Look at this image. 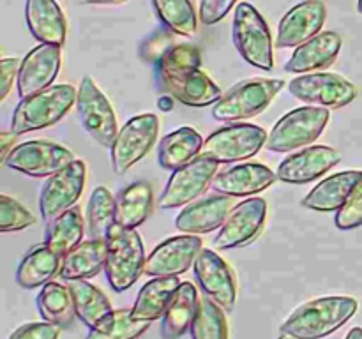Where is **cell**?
Wrapping results in <instances>:
<instances>
[{
	"label": "cell",
	"instance_id": "6da1fadb",
	"mask_svg": "<svg viewBox=\"0 0 362 339\" xmlns=\"http://www.w3.org/2000/svg\"><path fill=\"white\" fill-rule=\"evenodd\" d=\"M200 52L191 44H168L156 59L159 81L172 97L186 106L216 105L223 92L200 67Z\"/></svg>",
	"mask_w": 362,
	"mask_h": 339
},
{
	"label": "cell",
	"instance_id": "7a4b0ae2",
	"mask_svg": "<svg viewBox=\"0 0 362 339\" xmlns=\"http://www.w3.org/2000/svg\"><path fill=\"white\" fill-rule=\"evenodd\" d=\"M357 300L327 295L304 302L281 323V334L293 339H324L341 328L357 313Z\"/></svg>",
	"mask_w": 362,
	"mask_h": 339
},
{
	"label": "cell",
	"instance_id": "3957f363",
	"mask_svg": "<svg viewBox=\"0 0 362 339\" xmlns=\"http://www.w3.org/2000/svg\"><path fill=\"white\" fill-rule=\"evenodd\" d=\"M78 88L69 83H57L34 95L21 99L14 108L11 119V131L16 134L46 129L64 119L67 112L76 105Z\"/></svg>",
	"mask_w": 362,
	"mask_h": 339
},
{
	"label": "cell",
	"instance_id": "277c9868",
	"mask_svg": "<svg viewBox=\"0 0 362 339\" xmlns=\"http://www.w3.org/2000/svg\"><path fill=\"white\" fill-rule=\"evenodd\" d=\"M232 37L239 55L262 71L274 69V42L257 7L240 2L233 14Z\"/></svg>",
	"mask_w": 362,
	"mask_h": 339
},
{
	"label": "cell",
	"instance_id": "5b68a950",
	"mask_svg": "<svg viewBox=\"0 0 362 339\" xmlns=\"http://www.w3.org/2000/svg\"><path fill=\"white\" fill-rule=\"evenodd\" d=\"M331 113L324 106H300L290 109L274 124L265 147L271 152L288 154L318 140L329 124Z\"/></svg>",
	"mask_w": 362,
	"mask_h": 339
},
{
	"label": "cell",
	"instance_id": "8992f818",
	"mask_svg": "<svg viewBox=\"0 0 362 339\" xmlns=\"http://www.w3.org/2000/svg\"><path fill=\"white\" fill-rule=\"evenodd\" d=\"M145 246L136 230L115 226L108 239L105 274L115 292H126L145 274Z\"/></svg>",
	"mask_w": 362,
	"mask_h": 339
},
{
	"label": "cell",
	"instance_id": "52a82bcc",
	"mask_svg": "<svg viewBox=\"0 0 362 339\" xmlns=\"http://www.w3.org/2000/svg\"><path fill=\"white\" fill-rule=\"evenodd\" d=\"M285 81L269 78H250L240 81L221 95L212 108V117L221 122H239L260 115L278 95Z\"/></svg>",
	"mask_w": 362,
	"mask_h": 339
},
{
	"label": "cell",
	"instance_id": "ba28073f",
	"mask_svg": "<svg viewBox=\"0 0 362 339\" xmlns=\"http://www.w3.org/2000/svg\"><path fill=\"white\" fill-rule=\"evenodd\" d=\"M159 119L154 113H141L127 120L117 133L110 147L112 168L117 175H124L138 161L148 154L158 140Z\"/></svg>",
	"mask_w": 362,
	"mask_h": 339
},
{
	"label": "cell",
	"instance_id": "9c48e42d",
	"mask_svg": "<svg viewBox=\"0 0 362 339\" xmlns=\"http://www.w3.org/2000/svg\"><path fill=\"white\" fill-rule=\"evenodd\" d=\"M267 143V133L264 127L255 124L235 122L219 127L209 134L204 141L202 155L214 159L216 162H235L250 159Z\"/></svg>",
	"mask_w": 362,
	"mask_h": 339
},
{
	"label": "cell",
	"instance_id": "30bf717a",
	"mask_svg": "<svg viewBox=\"0 0 362 339\" xmlns=\"http://www.w3.org/2000/svg\"><path fill=\"white\" fill-rule=\"evenodd\" d=\"M76 108L81 127L94 138L95 143L106 148L112 147L119 133L115 109L90 76H85L78 87Z\"/></svg>",
	"mask_w": 362,
	"mask_h": 339
},
{
	"label": "cell",
	"instance_id": "8fae6325",
	"mask_svg": "<svg viewBox=\"0 0 362 339\" xmlns=\"http://www.w3.org/2000/svg\"><path fill=\"white\" fill-rule=\"evenodd\" d=\"M218 165L214 159L197 155L193 161L180 166L170 177L165 191L159 198V208L163 210H173V208L184 207L197 200L200 194L205 193L212 184L214 177L218 175Z\"/></svg>",
	"mask_w": 362,
	"mask_h": 339
},
{
	"label": "cell",
	"instance_id": "7c38bea8",
	"mask_svg": "<svg viewBox=\"0 0 362 339\" xmlns=\"http://www.w3.org/2000/svg\"><path fill=\"white\" fill-rule=\"evenodd\" d=\"M288 90L293 97L324 108H343L357 97V87L352 81L325 71L293 78L288 83Z\"/></svg>",
	"mask_w": 362,
	"mask_h": 339
},
{
	"label": "cell",
	"instance_id": "4fadbf2b",
	"mask_svg": "<svg viewBox=\"0 0 362 339\" xmlns=\"http://www.w3.org/2000/svg\"><path fill=\"white\" fill-rule=\"evenodd\" d=\"M74 161L69 148L48 140H30L18 143L4 165L28 177H52Z\"/></svg>",
	"mask_w": 362,
	"mask_h": 339
},
{
	"label": "cell",
	"instance_id": "5bb4252c",
	"mask_svg": "<svg viewBox=\"0 0 362 339\" xmlns=\"http://www.w3.org/2000/svg\"><path fill=\"white\" fill-rule=\"evenodd\" d=\"M267 218V201L264 198H247L232 208L214 239L218 249H235L250 246L258 239Z\"/></svg>",
	"mask_w": 362,
	"mask_h": 339
},
{
	"label": "cell",
	"instance_id": "9a60e30c",
	"mask_svg": "<svg viewBox=\"0 0 362 339\" xmlns=\"http://www.w3.org/2000/svg\"><path fill=\"white\" fill-rule=\"evenodd\" d=\"M87 180V166L80 159H74L71 165L49 177L42 186L39 208L45 219H53L67 208L74 207L81 196Z\"/></svg>",
	"mask_w": 362,
	"mask_h": 339
},
{
	"label": "cell",
	"instance_id": "2e32d148",
	"mask_svg": "<svg viewBox=\"0 0 362 339\" xmlns=\"http://www.w3.org/2000/svg\"><path fill=\"white\" fill-rule=\"evenodd\" d=\"M202 239L198 235H177L163 240L151 251L145 261V274L151 278L179 275L194 265L200 254Z\"/></svg>",
	"mask_w": 362,
	"mask_h": 339
},
{
	"label": "cell",
	"instance_id": "e0dca14e",
	"mask_svg": "<svg viewBox=\"0 0 362 339\" xmlns=\"http://www.w3.org/2000/svg\"><path fill=\"white\" fill-rule=\"evenodd\" d=\"M193 268L205 295L225 311H232L237 302V281L232 267L216 251L202 249Z\"/></svg>",
	"mask_w": 362,
	"mask_h": 339
},
{
	"label": "cell",
	"instance_id": "ac0fdd59",
	"mask_svg": "<svg viewBox=\"0 0 362 339\" xmlns=\"http://www.w3.org/2000/svg\"><path fill=\"white\" fill-rule=\"evenodd\" d=\"M341 161V154L336 148L325 145H311L293 154L286 155L279 162L276 175L285 184H310L324 177L331 168Z\"/></svg>",
	"mask_w": 362,
	"mask_h": 339
},
{
	"label": "cell",
	"instance_id": "d6986e66",
	"mask_svg": "<svg viewBox=\"0 0 362 339\" xmlns=\"http://www.w3.org/2000/svg\"><path fill=\"white\" fill-rule=\"evenodd\" d=\"M60 64H62L60 46L45 44V42L35 46L21 59L20 73L16 78L18 95L25 99L52 87L55 78L59 76Z\"/></svg>",
	"mask_w": 362,
	"mask_h": 339
},
{
	"label": "cell",
	"instance_id": "ffe728a7",
	"mask_svg": "<svg viewBox=\"0 0 362 339\" xmlns=\"http://www.w3.org/2000/svg\"><path fill=\"white\" fill-rule=\"evenodd\" d=\"M327 20V7L322 0H304L281 18L276 35L279 48H297L318 35Z\"/></svg>",
	"mask_w": 362,
	"mask_h": 339
},
{
	"label": "cell",
	"instance_id": "44dd1931",
	"mask_svg": "<svg viewBox=\"0 0 362 339\" xmlns=\"http://www.w3.org/2000/svg\"><path fill=\"white\" fill-rule=\"evenodd\" d=\"M232 212V196L226 194H209L198 198L182 208L175 219L179 232L187 235H202L221 228Z\"/></svg>",
	"mask_w": 362,
	"mask_h": 339
},
{
	"label": "cell",
	"instance_id": "7402d4cb",
	"mask_svg": "<svg viewBox=\"0 0 362 339\" xmlns=\"http://www.w3.org/2000/svg\"><path fill=\"white\" fill-rule=\"evenodd\" d=\"M278 179L271 168L260 162H243L219 172L212 180V189L232 198L255 196L274 184Z\"/></svg>",
	"mask_w": 362,
	"mask_h": 339
},
{
	"label": "cell",
	"instance_id": "603a6c76",
	"mask_svg": "<svg viewBox=\"0 0 362 339\" xmlns=\"http://www.w3.org/2000/svg\"><path fill=\"white\" fill-rule=\"evenodd\" d=\"M362 186V170H346L325 177L306 196L303 207L315 212H338Z\"/></svg>",
	"mask_w": 362,
	"mask_h": 339
},
{
	"label": "cell",
	"instance_id": "cb8c5ba5",
	"mask_svg": "<svg viewBox=\"0 0 362 339\" xmlns=\"http://www.w3.org/2000/svg\"><path fill=\"white\" fill-rule=\"evenodd\" d=\"M343 41L336 32H320L304 44L297 46L296 52L285 64L286 73L306 74L313 71L327 69L341 52Z\"/></svg>",
	"mask_w": 362,
	"mask_h": 339
},
{
	"label": "cell",
	"instance_id": "d4e9b609",
	"mask_svg": "<svg viewBox=\"0 0 362 339\" xmlns=\"http://www.w3.org/2000/svg\"><path fill=\"white\" fill-rule=\"evenodd\" d=\"M25 20L37 41L57 46H62L66 41V16L57 0H27Z\"/></svg>",
	"mask_w": 362,
	"mask_h": 339
},
{
	"label": "cell",
	"instance_id": "484cf974",
	"mask_svg": "<svg viewBox=\"0 0 362 339\" xmlns=\"http://www.w3.org/2000/svg\"><path fill=\"white\" fill-rule=\"evenodd\" d=\"M106 254H108V240H83L62 258L60 278L66 281L94 278L105 270Z\"/></svg>",
	"mask_w": 362,
	"mask_h": 339
},
{
	"label": "cell",
	"instance_id": "4316f807",
	"mask_svg": "<svg viewBox=\"0 0 362 339\" xmlns=\"http://www.w3.org/2000/svg\"><path fill=\"white\" fill-rule=\"evenodd\" d=\"M204 138L197 129L189 126H182L179 129L166 134L158 147V161L163 170L175 172L180 166L193 161L197 155L202 154L204 148Z\"/></svg>",
	"mask_w": 362,
	"mask_h": 339
},
{
	"label": "cell",
	"instance_id": "83f0119b",
	"mask_svg": "<svg viewBox=\"0 0 362 339\" xmlns=\"http://www.w3.org/2000/svg\"><path fill=\"white\" fill-rule=\"evenodd\" d=\"M62 268V256L49 249L46 244L34 246L16 268V282L21 288H37L52 281Z\"/></svg>",
	"mask_w": 362,
	"mask_h": 339
},
{
	"label": "cell",
	"instance_id": "f1b7e54d",
	"mask_svg": "<svg viewBox=\"0 0 362 339\" xmlns=\"http://www.w3.org/2000/svg\"><path fill=\"white\" fill-rule=\"evenodd\" d=\"M117 210L115 221L119 228L136 230L138 226L144 225L152 212L154 205V196H152V186L148 182L129 184L115 198Z\"/></svg>",
	"mask_w": 362,
	"mask_h": 339
},
{
	"label": "cell",
	"instance_id": "f546056e",
	"mask_svg": "<svg viewBox=\"0 0 362 339\" xmlns=\"http://www.w3.org/2000/svg\"><path fill=\"white\" fill-rule=\"evenodd\" d=\"M180 282L177 275H168V278H152L151 281L145 282L138 292L136 300L133 306V316L141 321H156L165 316L166 307L172 300L173 293L179 290Z\"/></svg>",
	"mask_w": 362,
	"mask_h": 339
},
{
	"label": "cell",
	"instance_id": "4dcf8cb0",
	"mask_svg": "<svg viewBox=\"0 0 362 339\" xmlns=\"http://www.w3.org/2000/svg\"><path fill=\"white\" fill-rule=\"evenodd\" d=\"M198 292L193 282H180L179 290L173 293L166 313L163 316L161 334L165 339H179L191 328L198 309Z\"/></svg>",
	"mask_w": 362,
	"mask_h": 339
},
{
	"label": "cell",
	"instance_id": "1f68e13d",
	"mask_svg": "<svg viewBox=\"0 0 362 339\" xmlns=\"http://www.w3.org/2000/svg\"><path fill=\"white\" fill-rule=\"evenodd\" d=\"M85 221L81 208L78 205L67 208L57 218L49 219L48 228H46L45 244L49 249L55 251L60 256H66L71 249L83 242Z\"/></svg>",
	"mask_w": 362,
	"mask_h": 339
},
{
	"label": "cell",
	"instance_id": "d6a6232c",
	"mask_svg": "<svg viewBox=\"0 0 362 339\" xmlns=\"http://www.w3.org/2000/svg\"><path fill=\"white\" fill-rule=\"evenodd\" d=\"M71 295H73L74 313L76 316L87 325L88 328L95 327L106 314L113 311L112 302L105 292L88 282L87 279H74V281L67 282Z\"/></svg>",
	"mask_w": 362,
	"mask_h": 339
},
{
	"label": "cell",
	"instance_id": "836d02e7",
	"mask_svg": "<svg viewBox=\"0 0 362 339\" xmlns=\"http://www.w3.org/2000/svg\"><path fill=\"white\" fill-rule=\"evenodd\" d=\"M37 307L42 320L60 327L71 325L76 316L69 288L57 281H49L42 286L37 295Z\"/></svg>",
	"mask_w": 362,
	"mask_h": 339
},
{
	"label": "cell",
	"instance_id": "e575fe53",
	"mask_svg": "<svg viewBox=\"0 0 362 339\" xmlns=\"http://www.w3.org/2000/svg\"><path fill=\"white\" fill-rule=\"evenodd\" d=\"M117 203L113 194L105 186L92 191L87 203V230L90 239L108 240L115 230Z\"/></svg>",
	"mask_w": 362,
	"mask_h": 339
},
{
	"label": "cell",
	"instance_id": "d590c367",
	"mask_svg": "<svg viewBox=\"0 0 362 339\" xmlns=\"http://www.w3.org/2000/svg\"><path fill=\"white\" fill-rule=\"evenodd\" d=\"M161 23L173 34L193 37L198 30V14L193 0H152Z\"/></svg>",
	"mask_w": 362,
	"mask_h": 339
},
{
	"label": "cell",
	"instance_id": "8d00e7d4",
	"mask_svg": "<svg viewBox=\"0 0 362 339\" xmlns=\"http://www.w3.org/2000/svg\"><path fill=\"white\" fill-rule=\"evenodd\" d=\"M148 328V321L136 320L131 309H117L106 314L85 339H136Z\"/></svg>",
	"mask_w": 362,
	"mask_h": 339
},
{
	"label": "cell",
	"instance_id": "74e56055",
	"mask_svg": "<svg viewBox=\"0 0 362 339\" xmlns=\"http://www.w3.org/2000/svg\"><path fill=\"white\" fill-rule=\"evenodd\" d=\"M189 332L193 339H228V321H226L225 309L211 297H200Z\"/></svg>",
	"mask_w": 362,
	"mask_h": 339
},
{
	"label": "cell",
	"instance_id": "f35d334b",
	"mask_svg": "<svg viewBox=\"0 0 362 339\" xmlns=\"http://www.w3.org/2000/svg\"><path fill=\"white\" fill-rule=\"evenodd\" d=\"M35 222V218L30 210L23 207L14 198L2 194L0 196V232H18L25 230Z\"/></svg>",
	"mask_w": 362,
	"mask_h": 339
},
{
	"label": "cell",
	"instance_id": "ab89813d",
	"mask_svg": "<svg viewBox=\"0 0 362 339\" xmlns=\"http://www.w3.org/2000/svg\"><path fill=\"white\" fill-rule=\"evenodd\" d=\"M334 222L339 230H354L362 226V186L352 194L345 207L336 212Z\"/></svg>",
	"mask_w": 362,
	"mask_h": 339
},
{
	"label": "cell",
	"instance_id": "60d3db41",
	"mask_svg": "<svg viewBox=\"0 0 362 339\" xmlns=\"http://www.w3.org/2000/svg\"><path fill=\"white\" fill-rule=\"evenodd\" d=\"M237 0H200V11H198V18L204 25L212 27L218 25L226 18V14L233 9Z\"/></svg>",
	"mask_w": 362,
	"mask_h": 339
},
{
	"label": "cell",
	"instance_id": "b9f144b4",
	"mask_svg": "<svg viewBox=\"0 0 362 339\" xmlns=\"http://www.w3.org/2000/svg\"><path fill=\"white\" fill-rule=\"evenodd\" d=\"M60 325L49 321H32L18 327L9 339H59Z\"/></svg>",
	"mask_w": 362,
	"mask_h": 339
},
{
	"label": "cell",
	"instance_id": "7bdbcfd3",
	"mask_svg": "<svg viewBox=\"0 0 362 339\" xmlns=\"http://www.w3.org/2000/svg\"><path fill=\"white\" fill-rule=\"evenodd\" d=\"M21 59L16 56H7L0 62V99H6L14 85V78L20 73Z\"/></svg>",
	"mask_w": 362,
	"mask_h": 339
},
{
	"label": "cell",
	"instance_id": "ee69618b",
	"mask_svg": "<svg viewBox=\"0 0 362 339\" xmlns=\"http://www.w3.org/2000/svg\"><path fill=\"white\" fill-rule=\"evenodd\" d=\"M16 133H2L0 134V161H6V157L9 155V152L16 147Z\"/></svg>",
	"mask_w": 362,
	"mask_h": 339
},
{
	"label": "cell",
	"instance_id": "f6af8a7d",
	"mask_svg": "<svg viewBox=\"0 0 362 339\" xmlns=\"http://www.w3.org/2000/svg\"><path fill=\"white\" fill-rule=\"evenodd\" d=\"M172 106H173V102H172V99L170 97H161L159 99V108L163 109V112H170V109H172Z\"/></svg>",
	"mask_w": 362,
	"mask_h": 339
},
{
	"label": "cell",
	"instance_id": "bcb514c9",
	"mask_svg": "<svg viewBox=\"0 0 362 339\" xmlns=\"http://www.w3.org/2000/svg\"><path fill=\"white\" fill-rule=\"evenodd\" d=\"M81 4H94V6H99V4H120L126 2V0H80Z\"/></svg>",
	"mask_w": 362,
	"mask_h": 339
},
{
	"label": "cell",
	"instance_id": "7dc6e473",
	"mask_svg": "<svg viewBox=\"0 0 362 339\" xmlns=\"http://www.w3.org/2000/svg\"><path fill=\"white\" fill-rule=\"evenodd\" d=\"M345 339H362V328L361 327H354L352 331L346 334Z\"/></svg>",
	"mask_w": 362,
	"mask_h": 339
},
{
	"label": "cell",
	"instance_id": "c3c4849f",
	"mask_svg": "<svg viewBox=\"0 0 362 339\" xmlns=\"http://www.w3.org/2000/svg\"><path fill=\"white\" fill-rule=\"evenodd\" d=\"M278 339H293V338H290V335H286V334H281Z\"/></svg>",
	"mask_w": 362,
	"mask_h": 339
},
{
	"label": "cell",
	"instance_id": "681fc988",
	"mask_svg": "<svg viewBox=\"0 0 362 339\" xmlns=\"http://www.w3.org/2000/svg\"><path fill=\"white\" fill-rule=\"evenodd\" d=\"M357 9H359V13H362V0L357 2Z\"/></svg>",
	"mask_w": 362,
	"mask_h": 339
}]
</instances>
